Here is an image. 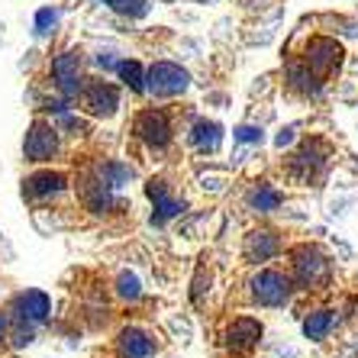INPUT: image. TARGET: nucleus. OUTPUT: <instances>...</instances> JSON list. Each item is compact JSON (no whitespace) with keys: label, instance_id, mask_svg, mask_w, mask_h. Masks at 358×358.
Instances as JSON below:
<instances>
[{"label":"nucleus","instance_id":"1","mask_svg":"<svg viewBox=\"0 0 358 358\" xmlns=\"http://www.w3.org/2000/svg\"><path fill=\"white\" fill-rule=\"evenodd\" d=\"M287 275H291L294 287H320V284L329 281V259L317 245L310 242H300L294 245L291 255H287Z\"/></svg>","mask_w":358,"mask_h":358},{"label":"nucleus","instance_id":"2","mask_svg":"<svg viewBox=\"0 0 358 358\" xmlns=\"http://www.w3.org/2000/svg\"><path fill=\"white\" fill-rule=\"evenodd\" d=\"M294 294V281L281 268H259L249 278V297L259 307H284Z\"/></svg>","mask_w":358,"mask_h":358},{"label":"nucleus","instance_id":"3","mask_svg":"<svg viewBox=\"0 0 358 358\" xmlns=\"http://www.w3.org/2000/svg\"><path fill=\"white\" fill-rule=\"evenodd\" d=\"M133 136L152 152H162L171 142V117L162 107H145L133 120Z\"/></svg>","mask_w":358,"mask_h":358},{"label":"nucleus","instance_id":"4","mask_svg":"<svg viewBox=\"0 0 358 358\" xmlns=\"http://www.w3.org/2000/svg\"><path fill=\"white\" fill-rule=\"evenodd\" d=\"M342 45L333 39V36H313V39L307 42V49H303V62L310 65V71L320 78V81H326V78H333L336 71H339L342 65Z\"/></svg>","mask_w":358,"mask_h":358},{"label":"nucleus","instance_id":"5","mask_svg":"<svg viewBox=\"0 0 358 358\" xmlns=\"http://www.w3.org/2000/svg\"><path fill=\"white\" fill-rule=\"evenodd\" d=\"M187 84H191V78H187V71H184L181 65H175V62H155V65L145 71V91L152 94V97H178V94L187 91Z\"/></svg>","mask_w":358,"mask_h":358},{"label":"nucleus","instance_id":"6","mask_svg":"<svg viewBox=\"0 0 358 358\" xmlns=\"http://www.w3.org/2000/svg\"><path fill=\"white\" fill-rule=\"evenodd\" d=\"M284 249V239L278 229H268V226H255L249 229L245 242H242V259L249 265H265V262L278 259Z\"/></svg>","mask_w":358,"mask_h":358},{"label":"nucleus","instance_id":"7","mask_svg":"<svg viewBox=\"0 0 358 358\" xmlns=\"http://www.w3.org/2000/svg\"><path fill=\"white\" fill-rule=\"evenodd\" d=\"M23 152L26 159L42 165V162H52L59 155V129L49 123V120H36L26 133V142H23Z\"/></svg>","mask_w":358,"mask_h":358},{"label":"nucleus","instance_id":"8","mask_svg":"<svg viewBox=\"0 0 358 358\" xmlns=\"http://www.w3.org/2000/svg\"><path fill=\"white\" fill-rule=\"evenodd\" d=\"M81 107L84 113H91V117H100L107 120L117 113L120 107V87L110 81H91L81 87Z\"/></svg>","mask_w":358,"mask_h":358},{"label":"nucleus","instance_id":"9","mask_svg":"<svg viewBox=\"0 0 358 358\" xmlns=\"http://www.w3.org/2000/svg\"><path fill=\"white\" fill-rule=\"evenodd\" d=\"M52 78H55V87H59L65 97H75L84 87V75H81V55L78 52H62L52 62Z\"/></svg>","mask_w":358,"mask_h":358},{"label":"nucleus","instance_id":"10","mask_svg":"<svg viewBox=\"0 0 358 358\" xmlns=\"http://www.w3.org/2000/svg\"><path fill=\"white\" fill-rule=\"evenodd\" d=\"M259 339H262V320L245 317V313H242V317H236L233 323L226 326V336H223L226 349L236 352V355L252 352L255 345H259Z\"/></svg>","mask_w":358,"mask_h":358},{"label":"nucleus","instance_id":"11","mask_svg":"<svg viewBox=\"0 0 358 358\" xmlns=\"http://www.w3.org/2000/svg\"><path fill=\"white\" fill-rule=\"evenodd\" d=\"M65 191H68V175L65 171H52V168H42V171H36V175H29L23 181V197L29 200H52Z\"/></svg>","mask_w":358,"mask_h":358},{"label":"nucleus","instance_id":"12","mask_svg":"<svg viewBox=\"0 0 358 358\" xmlns=\"http://www.w3.org/2000/svg\"><path fill=\"white\" fill-rule=\"evenodd\" d=\"M284 81H287V87L291 91H297V94H303V97H310V94H317L320 91V78L310 71V65L303 59H297V62H291V65L284 68Z\"/></svg>","mask_w":358,"mask_h":358},{"label":"nucleus","instance_id":"13","mask_svg":"<svg viewBox=\"0 0 358 358\" xmlns=\"http://www.w3.org/2000/svg\"><path fill=\"white\" fill-rule=\"evenodd\" d=\"M120 352H123V358H152L155 355V342L142 329H126L120 336Z\"/></svg>","mask_w":358,"mask_h":358},{"label":"nucleus","instance_id":"14","mask_svg":"<svg viewBox=\"0 0 358 358\" xmlns=\"http://www.w3.org/2000/svg\"><path fill=\"white\" fill-rule=\"evenodd\" d=\"M17 313L20 320H29V323H39V320L49 317V297L42 291H26L17 297Z\"/></svg>","mask_w":358,"mask_h":358},{"label":"nucleus","instance_id":"15","mask_svg":"<svg viewBox=\"0 0 358 358\" xmlns=\"http://www.w3.org/2000/svg\"><path fill=\"white\" fill-rule=\"evenodd\" d=\"M333 326H336L333 310H313V313L303 320V336L313 342H323L326 336L333 333Z\"/></svg>","mask_w":358,"mask_h":358},{"label":"nucleus","instance_id":"16","mask_svg":"<svg viewBox=\"0 0 358 358\" xmlns=\"http://www.w3.org/2000/svg\"><path fill=\"white\" fill-rule=\"evenodd\" d=\"M281 191L278 187H271V184H259L255 191L249 194V207L255 210V213H275L278 207H281Z\"/></svg>","mask_w":358,"mask_h":358},{"label":"nucleus","instance_id":"17","mask_svg":"<svg viewBox=\"0 0 358 358\" xmlns=\"http://www.w3.org/2000/svg\"><path fill=\"white\" fill-rule=\"evenodd\" d=\"M191 139H194V145L197 149H203V152H213L220 145V126L217 123H207V120H200L197 126H194V133H191Z\"/></svg>","mask_w":358,"mask_h":358},{"label":"nucleus","instance_id":"18","mask_svg":"<svg viewBox=\"0 0 358 358\" xmlns=\"http://www.w3.org/2000/svg\"><path fill=\"white\" fill-rule=\"evenodd\" d=\"M120 78H123L133 91H145V75H142L139 62H120Z\"/></svg>","mask_w":358,"mask_h":358},{"label":"nucleus","instance_id":"19","mask_svg":"<svg viewBox=\"0 0 358 358\" xmlns=\"http://www.w3.org/2000/svg\"><path fill=\"white\" fill-rule=\"evenodd\" d=\"M120 294L123 297H139V281L133 275H120Z\"/></svg>","mask_w":358,"mask_h":358},{"label":"nucleus","instance_id":"20","mask_svg":"<svg viewBox=\"0 0 358 358\" xmlns=\"http://www.w3.org/2000/svg\"><path fill=\"white\" fill-rule=\"evenodd\" d=\"M3 336H7V317L0 313V339H3Z\"/></svg>","mask_w":358,"mask_h":358}]
</instances>
